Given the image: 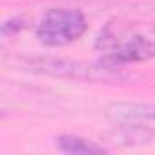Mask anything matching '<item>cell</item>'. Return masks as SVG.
Wrapping results in <instances>:
<instances>
[{
	"label": "cell",
	"mask_w": 155,
	"mask_h": 155,
	"mask_svg": "<svg viewBox=\"0 0 155 155\" xmlns=\"http://www.w3.org/2000/svg\"><path fill=\"white\" fill-rule=\"evenodd\" d=\"M101 53V66L119 69L130 62H140L155 57V28L142 22L111 20L95 42Z\"/></svg>",
	"instance_id": "1"
},
{
	"label": "cell",
	"mask_w": 155,
	"mask_h": 155,
	"mask_svg": "<svg viewBox=\"0 0 155 155\" xmlns=\"http://www.w3.org/2000/svg\"><path fill=\"white\" fill-rule=\"evenodd\" d=\"M57 148L64 153L71 155H91V153H104L102 146H97L91 140H86L77 135H60L57 139Z\"/></svg>",
	"instance_id": "3"
},
{
	"label": "cell",
	"mask_w": 155,
	"mask_h": 155,
	"mask_svg": "<svg viewBox=\"0 0 155 155\" xmlns=\"http://www.w3.org/2000/svg\"><path fill=\"white\" fill-rule=\"evenodd\" d=\"M88 29L84 13L77 8H53L37 26V38L49 48L68 46L79 40Z\"/></svg>",
	"instance_id": "2"
}]
</instances>
